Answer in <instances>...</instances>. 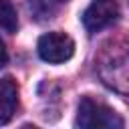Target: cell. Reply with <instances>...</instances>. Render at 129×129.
<instances>
[{
    "label": "cell",
    "instance_id": "cell-1",
    "mask_svg": "<svg viewBox=\"0 0 129 129\" xmlns=\"http://www.w3.org/2000/svg\"><path fill=\"white\" fill-rule=\"evenodd\" d=\"M97 71L107 87L119 93H129V42H109L97 58Z\"/></svg>",
    "mask_w": 129,
    "mask_h": 129
},
{
    "label": "cell",
    "instance_id": "cell-2",
    "mask_svg": "<svg viewBox=\"0 0 129 129\" xmlns=\"http://www.w3.org/2000/svg\"><path fill=\"white\" fill-rule=\"evenodd\" d=\"M77 125L79 127H123V119L105 103L95 101L91 97H83L77 111Z\"/></svg>",
    "mask_w": 129,
    "mask_h": 129
},
{
    "label": "cell",
    "instance_id": "cell-3",
    "mask_svg": "<svg viewBox=\"0 0 129 129\" xmlns=\"http://www.w3.org/2000/svg\"><path fill=\"white\" fill-rule=\"evenodd\" d=\"M36 50H38V56L44 62L58 64V62H64V60H69L73 56L75 42L64 32H46V34H42L38 38Z\"/></svg>",
    "mask_w": 129,
    "mask_h": 129
},
{
    "label": "cell",
    "instance_id": "cell-4",
    "mask_svg": "<svg viewBox=\"0 0 129 129\" xmlns=\"http://www.w3.org/2000/svg\"><path fill=\"white\" fill-rule=\"evenodd\" d=\"M117 18H119L117 0H93L83 14V24L89 32H99L111 26Z\"/></svg>",
    "mask_w": 129,
    "mask_h": 129
},
{
    "label": "cell",
    "instance_id": "cell-5",
    "mask_svg": "<svg viewBox=\"0 0 129 129\" xmlns=\"http://www.w3.org/2000/svg\"><path fill=\"white\" fill-rule=\"evenodd\" d=\"M18 105V87L12 79H0V125L8 123Z\"/></svg>",
    "mask_w": 129,
    "mask_h": 129
},
{
    "label": "cell",
    "instance_id": "cell-6",
    "mask_svg": "<svg viewBox=\"0 0 129 129\" xmlns=\"http://www.w3.org/2000/svg\"><path fill=\"white\" fill-rule=\"evenodd\" d=\"M18 26V16H16V8L12 6L10 0H0V28L14 32Z\"/></svg>",
    "mask_w": 129,
    "mask_h": 129
},
{
    "label": "cell",
    "instance_id": "cell-7",
    "mask_svg": "<svg viewBox=\"0 0 129 129\" xmlns=\"http://www.w3.org/2000/svg\"><path fill=\"white\" fill-rule=\"evenodd\" d=\"M6 60H8V52H6V46H4V42L0 40V69L6 64Z\"/></svg>",
    "mask_w": 129,
    "mask_h": 129
},
{
    "label": "cell",
    "instance_id": "cell-8",
    "mask_svg": "<svg viewBox=\"0 0 129 129\" xmlns=\"http://www.w3.org/2000/svg\"><path fill=\"white\" fill-rule=\"evenodd\" d=\"M60 2H67V0H60Z\"/></svg>",
    "mask_w": 129,
    "mask_h": 129
}]
</instances>
